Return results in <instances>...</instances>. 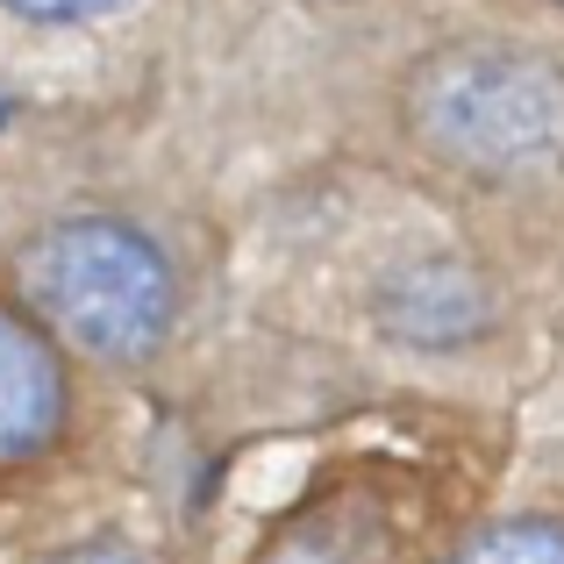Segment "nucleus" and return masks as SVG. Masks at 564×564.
<instances>
[{
  "mask_svg": "<svg viewBox=\"0 0 564 564\" xmlns=\"http://www.w3.org/2000/svg\"><path fill=\"white\" fill-rule=\"evenodd\" d=\"M22 286H29V307L65 344L94 350L108 365L151 358L172 329V301H180L165 250L108 215H79V221L43 229L22 250Z\"/></svg>",
  "mask_w": 564,
  "mask_h": 564,
  "instance_id": "obj_2",
  "label": "nucleus"
},
{
  "mask_svg": "<svg viewBox=\"0 0 564 564\" xmlns=\"http://www.w3.org/2000/svg\"><path fill=\"white\" fill-rule=\"evenodd\" d=\"M57 564H137V557H129L122 543H86V551H65Z\"/></svg>",
  "mask_w": 564,
  "mask_h": 564,
  "instance_id": "obj_6",
  "label": "nucleus"
},
{
  "mask_svg": "<svg viewBox=\"0 0 564 564\" xmlns=\"http://www.w3.org/2000/svg\"><path fill=\"white\" fill-rule=\"evenodd\" d=\"M457 564H564V529L557 522H500Z\"/></svg>",
  "mask_w": 564,
  "mask_h": 564,
  "instance_id": "obj_4",
  "label": "nucleus"
},
{
  "mask_svg": "<svg viewBox=\"0 0 564 564\" xmlns=\"http://www.w3.org/2000/svg\"><path fill=\"white\" fill-rule=\"evenodd\" d=\"M0 8H14L22 22H100V14L129 8V0H0Z\"/></svg>",
  "mask_w": 564,
  "mask_h": 564,
  "instance_id": "obj_5",
  "label": "nucleus"
},
{
  "mask_svg": "<svg viewBox=\"0 0 564 564\" xmlns=\"http://www.w3.org/2000/svg\"><path fill=\"white\" fill-rule=\"evenodd\" d=\"M65 429V372L36 322L0 307V465L51 451Z\"/></svg>",
  "mask_w": 564,
  "mask_h": 564,
  "instance_id": "obj_3",
  "label": "nucleus"
},
{
  "mask_svg": "<svg viewBox=\"0 0 564 564\" xmlns=\"http://www.w3.org/2000/svg\"><path fill=\"white\" fill-rule=\"evenodd\" d=\"M408 137L471 180L564 165V72L522 43H451L408 72Z\"/></svg>",
  "mask_w": 564,
  "mask_h": 564,
  "instance_id": "obj_1",
  "label": "nucleus"
}]
</instances>
